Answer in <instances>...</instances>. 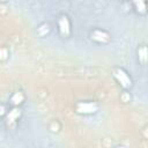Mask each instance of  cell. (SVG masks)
Segmentation results:
<instances>
[{"instance_id": "1", "label": "cell", "mask_w": 148, "mask_h": 148, "mask_svg": "<svg viewBox=\"0 0 148 148\" xmlns=\"http://www.w3.org/2000/svg\"><path fill=\"white\" fill-rule=\"evenodd\" d=\"M112 76L116 80V82L124 89V90H130L133 87V80L131 75L128 74L127 71H125L121 67H116L112 71Z\"/></svg>"}, {"instance_id": "2", "label": "cell", "mask_w": 148, "mask_h": 148, "mask_svg": "<svg viewBox=\"0 0 148 148\" xmlns=\"http://www.w3.org/2000/svg\"><path fill=\"white\" fill-rule=\"evenodd\" d=\"M57 28L58 32L62 38H69L72 36V23L66 14H60L57 17Z\"/></svg>"}, {"instance_id": "3", "label": "cell", "mask_w": 148, "mask_h": 148, "mask_svg": "<svg viewBox=\"0 0 148 148\" xmlns=\"http://www.w3.org/2000/svg\"><path fill=\"white\" fill-rule=\"evenodd\" d=\"M74 109L79 114L89 116L98 111V104L95 101H80L74 105Z\"/></svg>"}, {"instance_id": "4", "label": "cell", "mask_w": 148, "mask_h": 148, "mask_svg": "<svg viewBox=\"0 0 148 148\" xmlns=\"http://www.w3.org/2000/svg\"><path fill=\"white\" fill-rule=\"evenodd\" d=\"M21 117H22L21 108H10V109H8L7 112L3 113V123L8 128H10V127L16 126V124L18 123Z\"/></svg>"}, {"instance_id": "5", "label": "cell", "mask_w": 148, "mask_h": 148, "mask_svg": "<svg viewBox=\"0 0 148 148\" xmlns=\"http://www.w3.org/2000/svg\"><path fill=\"white\" fill-rule=\"evenodd\" d=\"M89 37L92 42L97 43V44H109L111 42V35L109 31L104 30V29H99V28H96V29H92L89 34Z\"/></svg>"}, {"instance_id": "6", "label": "cell", "mask_w": 148, "mask_h": 148, "mask_svg": "<svg viewBox=\"0 0 148 148\" xmlns=\"http://www.w3.org/2000/svg\"><path fill=\"white\" fill-rule=\"evenodd\" d=\"M25 102V95L23 91L21 90H17V91H14L9 99H8V103L12 105V108H21V105Z\"/></svg>"}, {"instance_id": "7", "label": "cell", "mask_w": 148, "mask_h": 148, "mask_svg": "<svg viewBox=\"0 0 148 148\" xmlns=\"http://www.w3.org/2000/svg\"><path fill=\"white\" fill-rule=\"evenodd\" d=\"M136 57H138V62L141 66L148 65V45L141 44L136 50Z\"/></svg>"}, {"instance_id": "8", "label": "cell", "mask_w": 148, "mask_h": 148, "mask_svg": "<svg viewBox=\"0 0 148 148\" xmlns=\"http://www.w3.org/2000/svg\"><path fill=\"white\" fill-rule=\"evenodd\" d=\"M133 9L139 15H146L148 13V1H134L131 3Z\"/></svg>"}, {"instance_id": "9", "label": "cell", "mask_w": 148, "mask_h": 148, "mask_svg": "<svg viewBox=\"0 0 148 148\" xmlns=\"http://www.w3.org/2000/svg\"><path fill=\"white\" fill-rule=\"evenodd\" d=\"M1 54H2V56H1V59H2V60H5V59H6V57H7V56H6L7 53H6V47H5V46L1 49Z\"/></svg>"}]
</instances>
